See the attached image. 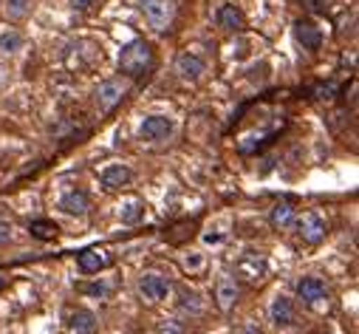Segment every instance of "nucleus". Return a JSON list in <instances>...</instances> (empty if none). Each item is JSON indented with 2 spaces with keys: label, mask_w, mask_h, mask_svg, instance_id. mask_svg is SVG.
Segmentation results:
<instances>
[{
  "label": "nucleus",
  "mask_w": 359,
  "mask_h": 334,
  "mask_svg": "<svg viewBox=\"0 0 359 334\" xmlns=\"http://www.w3.org/2000/svg\"><path fill=\"white\" fill-rule=\"evenodd\" d=\"M150 65H153V48L144 40H133L119 51V71L125 76H130V79H136L144 71H150Z\"/></svg>",
  "instance_id": "1"
},
{
  "label": "nucleus",
  "mask_w": 359,
  "mask_h": 334,
  "mask_svg": "<svg viewBox=\"0 0 359 334\" xmlns=\"http://www.w3.org/2000/svg\"><path fill=\"white\" fill-rule=\"evenodd\" d=\"M136 292L144 303L150 306H158V303H167L172 298V281L164 275V272H156V269H147L139 275L136 281Z\"/></svg>",
  "instance_id": "2"
},
{
  "label": "nucleus",
  "mask_w": 359,
  "mask_h": 334,
  "mask_svg": "<svg viewBox=\"0 0 359 334\" xmlns=\"http://www.w3.org/2000/svg\"><path fill=\"white\" fill-rule=\"evenodd\" d=\"M128 91H130V76H111V79H102L100 88H97V94H94L97 108H100L102 114H111V111L128 97Z\"/></svg>",
  "instance_id": "3"
},
{
  "label": "nucleus",
  "mask_w": 359,
  "mask_h": 334,
  "mask_svg": "<svg viewBox=\"0 0 359 334\" xmlns=\"http://www.w3.org/2000/svg\"><path fill=\"white\" fill-rule=\"evenodd\" d=\"M142 15L150 29L167 32L175 20V4L172 0H142Z\"/></svg>",
  "instance_id": "4"
},
{
  "label": "nucleus",
  "mask_w": 359,
  "mask_h": 334,
  "mask_svg": "<svg viewBox=\"0 0 359 334\" xmlns=\"http://www.w3.org/2000/svg\"><path fill=\"white\" fill-rule=\"evenodd\" d=\"M294 229H297V235H300L306 243H320V241H325V235H328V224H325V218H323L317 210H306L303 215L297 213Z\"/></svg>",
  "instance_id": "5"
},
{
  "label": "nucleus",
  "mask_w": 359,
  "mask_h": 334,
  "mask_svg": "<svg viewBox=\"0 0 359 334\" xmlns=\"http://www.w3.org/2000/svg\"><path fill=\"white\" fill-rule=\"evenodd\" d=\"M175 133V119L172 116H164V114H153V116H144L142 125H139V136L144 142H167L170 136Z\"/></svg>",
  "instance_id": "6"
},
{
  "label": "nucleus",
  "mask_w": 359,
  "mask_h": 334,
  "mask_svg": "<svg viewBox=\"0 0 359 334\" xmlns=\"http://www.w3.org/2000/svg\"><path fill=\"white\" fill-rule=\"evenodd\" d=\"M297 320V306L286 292H278L272 300H269V323L275 328H292Z\"/></svg>",
  "instance_id": "7"
},
{
  "label": "nucleus",
  "mask_w": 359,
  "mask_h": 334,
  "mask_svg": "<svg viewBox=\"0 0 359 334\" xmlns=\"http://www.w3.org/2000/svg\"><path fill=\"white\" fill-rule=\"evenodd\" d=\"M294 295H297L300 303L317 306V303H323V300L328 298V283H325L323 278H317V275H303V278L294 283Z\"/></svg>",
  "instance_id": "8"
},
{
  "label": "nucleus",
  "mask_w": 359,
  "mask_h": 334,
  "mask_svg": "<svg viewBox=\"0 0 359 334\" xmlns=\"http://www.w3.org/2000/svg\"><path fill=\"white\" fill-rule=\"evenodd\" d=\"M130 182H133V171L128 164H122V161H111V164H105L100 171V185L108 193H116V190L128 187Z\"/></svg>",
  "instance_id": "9"
},
{
  "label": "nucleus",
  "mask_w": 359,
  "mask_h": 334,
  "mask_svg": "<svg viewBox=\"0 0 359 334\" xmlns=\"http://www.w3.org/2000/svg\"><path fill=\"white\" fill-rule=\"evenodd\" d=\"M238 300H241V283H238V278L221 275L218 283H215V303H218V309L221 312H232L238 306Z\"/></svg>",
  "instance_id": "10"
},
{
  "label": "nucleus",
  "mask_w": 359,
  "mask_h": 334,
  "mask_svg": "<svg viewBox=\"0 0 359 334\" xmlns=\"http://www.w3.org/2000/svg\"><path fill=\"white\" fill-rule=\"evenodd\" d=\"M175 74L182 76L184 82H198V79L207 74V62H204L201 54H196V51H184L182 57L175 60Z\"/></svg>",
  "instance_id": "11"
},
{
  "label": "nucleus",
  "mask_w": 359,
  "mask_h": 334,
  "mask_svg": "<svg viewBox=\"0 0 359 334\" xmlns=\"http://www.w3.org/2000/svg\"><path fill=\"white\" fill-rule=\"evenodd\" d=\"M57 210L71 215V218H85L88 210H91V199H88V193H82V190H68L60 196Z\"/></svg>",
  "instance_id": "12"
},
{
  "label": "nucleus",
  "mask_w": 359,
  "mask_h": 334,
  "mask_svg": "<svg viewBox=\"0 0 359 334\" xmlns=\"http://www.w3.org/2000/svg\"><path fill=\"white\" fill-rule=\"evenodd\" d=\"M68 331L71 334H97L100 331V317L91 312V309H85V306H79V309H74L71 314H68Z\"/></svg>",
  "instance_id": "13"
},
{
  "label": "nucleus",
  "mask_w": 359,
  "mask_h": 334,
  "mask_svg": "<svg viewBox=\"0 0 359 334\" xmlns=\"http://www.w3.org/2000/svg\"><path fill=\"white\" fill-rule=\"evenodd\" d=\"M108 264H111V258H108L105 249H85V253L76 255V267L85 275H100Z\"/></svg>",
  "instance_id": "14"
},
{
  "label": "nucleus",
  "mask_w": 359,
  "mask_h": 334,
  "mask_svg": "<svg viewBox=\"0 0 359 334\" xmlns=\"http://www.w3.org/2000/svg\"><path fill=\"white\" fill-rule=\"evenodd\" d=\"M297 218V207L292 201H278L272 210H269V224L275 229H292Z\"/></svg>",
  "instance_id": "15"
},
{
  "label": "nucleus",
  "mask_w": 359,
  "mask_h": 334,
  "mask_svg": "<svg viewBox=\"0 0 359 334\" xmlns=\"http://www.w3.org/2000/svg\"><path fill=\"white\" fill-rule=\"evenodd\" d=\"M294 37H297V43H300L303 48H309V51H317V48L323 46V32H320L311 20H297Z\"/></svg>",
  "instance_id": "16"
},
{
  "label": "nucleus",
  "mask_w": 359,
  "mask_h": 334,
  "mask_svg": "<svg viewBox=\"0 0 359 334\" xmlns=\"http://www.w3.org/2000/svg\"><path fill=\"white\" fill-rule=\"evenodd\" d=\"M215 23H218L224 32H241V29L246 26L243 12H241L238 6H232V4H224V6L215 12Z\"/></svg>",
  "instance_id": "17"
},
{
  "label": "nucleus",
  "mask_w": 359,
  "mask_h": 334,
  "mask_svg": "<svg viewBox=\"0 0 359 334\" xmlns=\"http://www.w3.org/2000/svg\"><path fill=\"white\" fill-rule=\"evenodd\" d=\"M178 309H182L184 314H190V317H196V314H204L207 300L196 289H182V292H178Z\"/></svg>",
  "instance_id": "18"
},
{
  "label": "nucleus",
  "mask_w": 359,
  "mask_h": 334,
  "mask_svg": "<svg viewBox=\"0 0 359 334\" xmlns=\"http://www.w3.org/2000/svg\"><path fill=\"white\" fill-rule=\"evenodd\" d=\"M26 48V37L18 29H4L0 32V54L4 57H18Z\"/></svg>",
  "instance_id": "19"
},
{
  "label": "nucleus",
  "mask_w": 359,
  "mask_h": 334,
  "mask_svg": "<svg viewBox=\"0 0 359 334\" xmlns=\"http://www.w3.org/2000/svg\"><path fill=\"white\" fill-rule=\"evenodd\" d=\"M144 218V201L142 199H125L119 204V221L125 227H136Z\"/></svg>",
  "instance_id": "20"
},
{
  "label": "nucleus",
  "mask_w": 359,
  "mask_h": 334,
  "mask_svg": "<svg viewBox=\"0 0 359 334\" xmlns=\"http://www.w3.org/2000/svg\"><path fill=\"white\" fill-rule=\"evenodd\" d=\"M32 6H34V0H4V15L6 20L20 23L32 15Z\"/></svg>",
  "instance_id": "21"
},
{
  "label": "nucleus",
  "mask_w": 359,
  "mask_h": 334,
  "mask_svg": "<svg viewBox=\"0 0 359 334\" xmlns=\"http://www.w3.org/2000/svg\"><path fill=\"white\" fill-rule=\"evenodd\" d=\"M182 267L187 269V272H201L204 267H207V255L204 253H198V249H187V253L182 255Z\"/></svg>",
  "instance_id": "22"
},
{
  "label": "nucleus",
  "mask_w": 359,
  "mask_h": 334,
  "mask_svg": "<svg viewBox=\"0 0 359 334\" xmlns=\"http://www.w3.org/2000/svg\"><path fill=\"white\" fill-rule=\"evenodd\" d=\"M29 232H32L34 238H40V241H48V238H54L60 229H57V224H54V221H32Z\"/></svg>",
  "instance_id": "23"
},
{
  "label": "nucleus",
  "mask_w": 359,
  "mask_h": 334,
  "mask_svg": "<svg viewBox=\"0 0 359 334\" xmlns=\"http://www.w3.org/2000/svg\"><path fill=\"white\" fill-rule=\"evenodd\" d=\"M15 241V224L9 218H0V246H9Z\"/></svg>",
  "instance_id": "24"
},
{
  "label": "nucleus",
  "mask_w": 359,
  "mask_h": 334,
  "mask_svg": "<svg viewBox=\"0 0 359 334\" xmlns=\"http://www.w3.org/2000/svg\"><path fill=\"white\" fill-rule=\"evenodd\" d=\"M71 6L82 12V9H88V6H91V0H71Z\"/></svg>",
  "instance_id": "25"
},
{
  "label": "nucleus",
  "mask_w": 359,
  "mask_h": 334,
  "mask_svg": "<svg viewBox=\"0 0 359 334\" xmlns=\"http://www.w3.org/2000/svg\"><path fill=\"white\" fill-rule=\"evenodd\" d=\"M311 4H314V9H325L328 0H311Z\"/></svg>",
  "instance_id": "26"
},
{
  "label": "nucleus",
  "mask_w": 359,
  "mask_h": 334,
  "mask_svg": "<svg viewBox=\"0 0 359 334\" xmlns=\"http://www.w3.org/2000/svg\"><path fill=\"white\" fill-rule=\"evenodd\" d=\"M161 334H182V331H178V328H164Z\"/></svg>",
  "instance_id": "27"
},
{
  "label": "nucleus",
  "mask_w": 359,
  "mask_h": 334,
  "mask_svg": "<svg viewBox=\"0 0 359 334\" xmlns=\"http://www.w3.org/2000/svg\"><path fill=\"white\" fill-rule=\"evenodd\" d=\"M4 289H6V278H4V275H0V292H4Z\"/></svg>",
  "instance_id": "28"
},
{
  "label": "nucleus",
  "mask_w": 359,
  "mask_h": 334,
  "mask_svg": "<svg viewBox=\"0 0 359 334\" xmlns=\"http://www.w3.org/2000/svg\"><path fill=\"white\" fill-rule=\"evenodd\" d=\"M212 334H221V331H212Z\"/></svg>",
  "instance_id": "29"
}]
</instances>
